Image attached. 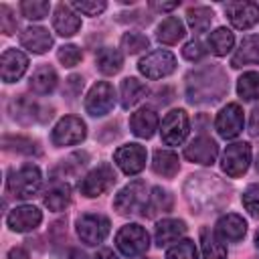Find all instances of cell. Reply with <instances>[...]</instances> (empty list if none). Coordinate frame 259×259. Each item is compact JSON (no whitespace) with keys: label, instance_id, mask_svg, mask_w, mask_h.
Wrapping results in <instances>:
<instances>
[{"label":"cell","instance_id":"cell-3","mask_svg":"<svg viewBox=\"0 0 259 259\" xmlns=\"http://www.w3.org/2000/svg\"><path fill=\"white\" fill-rule=\"evenodd\" d=\"M148 198H150V194H148V188H146V184L142 182V180H134V182H130L127 186H123L117 194H115V198H113V208L119 212V214H123V217H127V214H136V212H144V208H146V204H148Z\"/></svg>","mask_w":259,"mask_h":259},{"label":"cell","instance_id":"cell-29","mask_svg":"<svg viewBox=\"0 0 259 259\" xmlns=\"http://www.w3.org/2000/svg\"><path fill=\"white\" fill-rule=\"evenodd\" d=\"M152 168L156 174L164 176V178H172L178 174V168H180V162H178V156L170 150H156L154 152V160H152Z\"/></svg>","mask_w":259,"mask_h":259},{"label":"cell","instance_id":"cell-44","mask_svg":"<svg viewBox=\"0 0 259 259\" xmlns=\"http://www.w3.org/2000/svg\"><path fill=\"white\" fill-rule=\"evenodd\" d=\"M182 55H184V59H188V61H200V59L206 55V49H204V45H202L200 40H190V42L184 45Z\"/></svg>","mask_w":259,"mask_h":259},{"label":"cell","instance_id":"cell-46","mask_svg":"<svg viewBox=\"0 0 259 259\" xmlns=\"http://www.w3.org/2000/svg\"><path fill=\"white\" fill-rule=\"evenodd\" d=\"M178 6V2H150V8L158 10V12H168V10H174Z\"/></svg>","mask_w":259,"mask_h":259},{"label":"cell","instance_id":"cell-8","mask_svg":"<svg viewBox=\"0 0 259 259\" xmlns=\"http://www.w3.org/2000/svg\"><path fill=\"white\" fill-rule=\"evenodd\" d=\"M249 162H251V146L247 142H237V144L227 146L223 160H221V168L227 176L239 178L247 172Z\"/></svg>","mask_w":259,"mask_h":259},{"label":"cell","instance_id":"cell-5","mask_svg":"<svg viewBox=\"0 0 259 259\" xmlns=\"http://www.w3.org/2000/svg\"><path fill=\"white\" fill-rule=\"evenodd\" d=\"M115 245L125 257H138L148 251L150 247V235L140 225H125L115 235Z\"/></svg>","mask_w":259,"mask_h":259},{"label":"cell","instance_id":"cell-23","mask_svg":"<svg viewBox=\"0 0 259 259\" xmlns=\"http://www.w3.org/2000/svg\"><path fill=\"white\" fill-rule=\"evenodd\" d=\"M184 233H186V223L184 221H180V219H164V221H160L156 225L154 239H156L158 247H164V245H170V243L178 241Z\"/></svg>","mask_w":259,"mask_h":259},{"label":"cell","instance_id":"cell-24","mask_svg":"<svg viewBox=\"0 0 259 259\" xmlns=\"http://www.w3.org/2000/svg\"><path fill=\"white\" fill-rule=\"evenodd\" d=\"M259 63V36L257 34H249L241 40L239 49L235 51L231 65L233 67H245V65H257Z\"/></svg>","mask_w":259,"mask_h":259},{"label":"cell","instance_id":"cell-42","mask_svg":"<svg viewBox=\"0 0 259 259\" xmlns=\"http://www.w3.org/2000/svg\"><path fill=\"white\" fill-rule=\"evenodd\" d=\"M71 6H73L75 10L87 14V16H97V14H101V12L107 8V4H105L103 0H93V2H73Z\"/></svg>","mask_w":259,"mask_h":259},{"label":"cell","instance_id":"cell-43","mask_svg":"<svg viewBox=\"0 0 259 259\" xmlns=\"http://www.w3.org/2000/svg\"><path fill=\"white\" fill-rule=\"evenodd\" d=\"M0 28H2L4 34H12L16 30V18H14L12 10L6 4L0 6Z\"/></svg>","mask_w":259,"mask_h":259},{"label":"cell","instance_id":"cell-32","mask_svg":"<svg viewBox=\"0 0 259 259\" xmlns=\"http://www.w3.org/2000/svg\"><path fill=\"white\" fill-rule=\"evenodd\" d=\"M158 40L164 42V45H176L182 36H184V24L180 18L176 16H168L166 20H162V24L158 26V32H156Z\"/></svg>","mask_w":259,"mask_h":259},{"label":"cell","instance_id":"cell-30","mask_svg":"<svg viewBox=\"0 0 259 259\" xmlns=\"http://www.w3.org/2000/svg\"><path fill=\"white\" fill-rule=\"evenodd\" d=\"M170 208H172V194H170L168 190L156 186V188H152V194H150L148 204H146V208H144L142 214L154 219L156 214H160V212H168Z\"/></svg>","mask_w":259,"mask_h":259},{"label":"cell","instance_id":"cell-47","mask_svg":"<svg viewBox=\"0 0 259 259\" xmlns=\"http://www.w3.org/2000/svg\"><path fill=\"white\" fill-rule=\"evenodd\" d=\"M8 259H30V257H28V253L22 247H12L8 251Z\"/></svg>","mask_w":259,"mask_h":259},{"label":"cell","instance_id":"cell-51","mask_svg":"<svg viewBox=\"0 0 259 259\" xmlns=\"http://www.w3.org/2000/svg\"><path fill=\"white\" fill-rule=\"evenodd\" d=\"M257 259H259V257H257Z\"/></svg>","mask_w":259,"mask_h":259},{"label":"cell","instance_id":"cell-48","mask_svg":"<svg viewBox=\"0 0 259 259\" xmlns=\"http://www.w3.org/2000/svg\"><path fill=\"white\" fill-rule=\"evenodd\" d=\"M91 259H117V255H115L111 249H101V251H97Z\"/></svg>","mask_w":259,"mask_h":259},{"label":"cell","instance_id":"cell-25","mask_svg":"<svg viewBox=\"0 0 259 259\" xmlns=\"http://www.w3.org/2000/svg\"><path fill=\"white\" fill-rule=\"evenodd\" d=\"M42 202L49 210H65L69 204H71V188L69 184L65 182H53L45 196H42Z\"/></svg>","mask_w":259,"mask_h":259},{"label":"cell","instance_id":"cell-21","mask_svg":"<svg viewBox=\"0 0 259 259\" xmlns=\"http://www.w3.org/2000/svg\"><path fill=\"white\" fill-rule=\"evenodd\" d=\"M53 28H55L61 36H73V34L81 28V18L73 12V6H69V4H59V6L55 8Z\"/></svg>","mask_w":259,"mask_h":259},{"label":"cell","instance_id":"cell-28","mask_svg":"<svg viewBox=\"0 0 259 259\" xmlns=\"http://www.w3.org/2000/svg\"><path fill=\"white\" fill-rule=\"evenodd\" d=\"M95 65L97 69L103 73V75H115L121 71L123 67V57L117 49H109V47H103L97 51L95 55Z\"/></svg>","mask_w":259,"mask_h":259},{"label":"cell","instance_id":"cell-45","mask_svg":"<svg viewBox=\"0 0 259 259\" xmlns=\"http://www.w3.org/2000/svg\"><path fill=\"white\" fill-rule=\"evenodd\" d=\"M249 132L251 136H259V107H255L251 111V117H249Z\"/></svg>","mask_w":259,"mask_h":259},{"label":"cell","instance_id":"cell-27","mask_svg":"<svg viewBox=\"0 0 259 259\" xmlns=\"http://www.w3.org/2000/svg\"><path fill=\"white\" fill-rule=\"evenodd\" d=\"M119 95H121V105H123L125 109H130V107H134L138 101H142V99L148 95V87H146V83H142L140 79L127 77V79L121 81Z\"/></svg>","mask_w":259,"mask_h":259},{"label":"cell","instance_id":"cell-2","mask_svg":"<svg viewBox=\"0 0 259 259\" xmlns=\"http://www.w3.org/2000/svg\"><path fill=\"white\" fill-rule=\"evenodd\" d=\"M40 182H42V176H40L38 166L24 164V166H20L8 174L6 188L16 198H30L40 188Z\"/></svg>","mask_w":259,"mask_h":259},{"label":"cell","instance_id":"cell-36","mask_svg":"<svg viewBox=\"0 0 259 259\" xmlns=\"http://www.w3.org/2000/svg\"><path fill=\"white\" fill-rule=\"evenodd\" d=\"M186 20L190 24V28L194 32H204L208 26H210V20H212V10L206 8V6H194L186 12Z\"/></svg>","mask_w":259,"mask_h":259},{"label":"cell","instance_id":"cell-49","mask_svg":"<svg viewBox=\"0 0 259 259\" xmlns=\"http://www.w3.org/2000/svg\"><path fill=\"white\" fill-rule=\"evenodd\" d=\"M255 245L259 247V231H257V235H255Z\"/></svg>","mask_w":259,"mask_h":259},{"label":"cell","instance_id":"cell-20","mask_svg":"<svg viewBox=\"0 0 259 259\" xmlns=\"http://www.w3.org/2000/svg\"><path fill=\"white\" fill-rule=\"evenodd\" d=\"M20 45L24 49H28L30 53H36V55H42L51 49L53 45V36L49 34L47 28L42 26H28L20 32Z\"/></svg>","mask_w":259,"mask_h":259},{"label":"cell","instance_id":"cell-14","mask_svg":"<svg viewBox=\"0 0 259 259\" xmlns=\"http://www.w3.org/2000/svg\"><path fill=\"white\" fill-rule=\"evenodd\" d=\"M40 221H42V212L32 204L16 206L6 217V223L14 233H28V231L36 229L40 225Z\"/></svg>","mask_w":259,"mask_h":259},{"label":"cell","instance_id":"cell-7","mask_svg":"<svg viewBox=\"0 0 259 259\" xmlns=\"http://www.w3.org/2000/svg\"><path fill=\"white\" fill-rule=\"evenodd\" d=\"M138 69L148 79H162L176 69V59L170 51H152L138 63Z\"/></svg>","mask_w":259,"mask_h":259},{"label":"cell","instance_id":"cell-31","mask_svg":"<svg viewBox=\"0 0 259 259\" xmlns=\"http://www.w3.org/2000/svg\"><path fill=\"white\" fill-rule=\"evenodd\" d=\"M200 243H202V259H227V247L223 245V241L214 231L202 229Z\"/></svg>","mask_w":259,"mask_h":259},{"label":"cell","instance_id":"cell-33","mask_svg":"<svg viewBox=\"0 0 259 259\" xmlns=\"http://www.w3.org/2000/svg\"><path fill=\"white\" fill-rule=\"evenodd\" d=\"M2 146L8 152H16V154H24V156H32V154H40L38 142L24 138V136H4L2 138Z\"/></svg>","mask_w":259,"mask_h":259},{"label":"cell","instance_id":"cell-40","mask_svg":"<svg viewBox=\"0 0 259 259\" xmlns=\"http://www.w3.org/2000/svg\"><path fill=\"white\" fill-rule=\"evenodd\" d=\"M81 49L75 47V45H63L59 51H57V59L65 65V67H75L79 61H81Z\"/></svg>","mask_w":259,"mask_h":259},{"label":"cell","instance_id":"cell-26","mask_svg":"<svg viewBox=\"0 0 259 259\" xmlns=\"http://www.w3.org/2000/svg\"><path fill=\"white\" fill-rule=\"evenodd\" d=\"M57 73H55V69L53 67H49V65H42V67H38V69H34V73H32V77H30V89L36 93V95H49L55 87H57Z\"/></svg>","mask_w":259,"mask_h":259},{"label":"cell","instance_id":"cell-35","mask_svg":"<svg viewBox=\"0 0 259 259\" xmlns=\"http://www.w3.org/2000/svg\"><path fill=\"white\" fill-rule=\"evenodd\" d=\"M237 93L245 101L259 99V73H255V71L243 73L237 81Z\"/></svg>","mask_w":259,"mask_h":259},{"label":"cell","instance_id":"cell-4","mask_svg":"<svg viewBox=\"0 0 259 259\" xmlns=\"http://www.w3.org/2000/svg\"><path fill=\"white\" fill-rule=\"evenodd\" d=\"M115 180H117V176H115L113 166H109V164H99L97 168L89 170V172L81 178L79 190H81L83 196L95 198V196L107 192V190L115 184Z\"/></svg>","mask_w":259,"mask_h":259},{"label":"cell","instance_id":"cell-6","mask_svg":"<svg viewBox=\"0 0 259 259\" xmlns=\"http://www.w3.org/2000/svg\"><path fill=\"white\" fill-rule=\"evenodd\" d=\"M109 233V219L97 212H87L77 219V235L85 245H99Z\"/></svg>","mask_w":259,"mask_h":259},{"label":"cell","instance_id":"cell-12","mask_svg":"<svg viewBox=\"0 0 259 259\" xmlns=\"http://www.w3.org/2000/svg\"><path fill=\"white\" fill-rule=\"evenodd\" d=\"M214 127L219 132V136L225 138V140L237 138L243 132V109H241V105L239 103H227L219 111V115L214 119Z\"/></svg>","mask_w":259,"mask_h":259},{"label":"cell","instance_id":"cell-13","mask_svg":"<svg viewBox=\"0 0 259 259\" xmlns=\"http://www.w3.org/2000/svg\"><path fill=\"white\" fill-rule=\"evenodd\" d=\"M113 160H115V164L119 166V170L123 174L134 176V174L142 172L144 166H146V148L140 146V144L119 146L113 154Z\"/></svg>","mask_w":259,"mask_h":259},{"label":"cell","instance_id":"cell-16","mask_svg":"<svg viewBox=\"0 0 259 259\" xmlns=\"http://www.w3.org/2000/svg\"><path fill=\"white\" fill-rule=\"evenodd\" d=\"M217 154L219 144L208 136H198L184 148V158L196 164H212L217 160Z\"/></svg>","mask_w":259,"mask_h":259},{"label":"cell","instance_id":"cell-1","mask_svg":"<svg viewBox=\"0 0 259 259\" xmlns=\"http://www.w3.org/2000/svg\"><path fill=\"white\" fill-rule=\"evenodd\" d=\"M227 75L219 67H202L186 77V95L192 103H214L227 93Z\"/></svg>","mask_w":259,"mask_h":259},{"label":"cell","instance_id":"cell-11","mask_svg":"<svg viewBox=\"0 0 259 259\" xmlns=\"http://www.w3.org/2000/svg\"><path fill=\"white\" fill-rule=\"evenodd\" d=\"M190 130V121L184 109H172L170 113H166L164 121H162V140L168 146H178L186 140Z\"/></svg>","mask_w":259,"mask_h":259},{"label":"cell","instance_id":"cell-10","mask_svg":"<svg viewBox=\"0 0 259 259\" xmlns=\"http://www.w3.org/2000/svg\"><path fill=\"white\" fill-rule=\"evenodd\" d=\"M85 121L81 117H75V115H67V117H61L57 121V125L53 127V134H51V140L55 146H73V144H79L85 140Z\"/></svg>","mask_w":259,"mask_h":259},{"label":"cell","instance_id":"cell-38","mask_svg":"<svg viewBox=\"0 0 259 259\" xmlns=\"http://www.w3.org/2000/svg\"><path fill=\"white\" fill-rule=\"evenodd\" d=\"M121 49L127 55H136V53L148 49V36L142 32H125L121 36Z\"/></svg>","mask_w":259,"mask_h":259},{"label":"cell","instance_id":"cell-34","mask_svg":"<svg viewBox=\"0 0 259 259\" xmlns=\"http://www.w3.org/2000/svg\"><path fill=\"white\" fill-rule=\"evenodd\" d=\"M233 45H235V36H233V32L229 28H223L221 26L214 32L208 34V47H210V51L217 57H225L233 49Z\"/></svg>","mask_w":259,"mask_h":259},{"label":"cell","instance_id":"cell-17","mask_svg":"<svg viewBox=\"0 0 259 259\" xmlns=\"http://www.w3.org/2000/svg\"><path fill=\"white\" fill-rule=\"evenodd\" d=\"M214 233L219 235V239L223 243H239L247 233V223H245V219L241 214L229 212V214H223L217 221Z\"/></svg>","mask_w":259,"mask_h":259},{"label":"cell","instance_id":"cell-39","mask_svg":"<svg viewBox=\"0 0 259 259\" xmlns=\"http://www.w3.org/2000/svg\"><path fill=\"white\" fill-rule=\"evenodd\" d=\"M166 259H196V247H194V243L188 241V239L178 241L174 247L168 249Z\"/></svg>","mask_w":259,"mask_h":259},{"label":"cell","instance_id":"cell-9","mask_svg":"<svg viewBox=\"0 0 259 259\" xmlns=\"http://www.w3.org/2000/svg\"><path fill=\"white\" fill-rule=\"evenodd\" d=\"M113 103H115V91L107 81H97L85 97V109L93 117H101L109 113L113 109Z\"/></svg>","mask_w":259,"mask_h":259},{"label":"cell","instance_id":"cell-15","mask_svg":"<svg viewBox=\"0 0 259 259\" xmlns=\"http://www.w3.org/2000/svg\"><path fill=\"white\" fill-rule=\"evenodd\" d=\"M225 12L231 24L239 30H247L259 20V4L255 2H229L225 6Z\"/></svg>","mask_w":259,"mask_h":259},{"label":"cell","instance_id":"cell-41","mask_svg":"<svg viewBox=\"0 0 259 259\" xmlns=\"http://www.w3.org/2000/svg\"><path fill=\"white\" fill-rule=\"evenodd\" d=\"M243 206L253 217H259V184L247 186V190L243 192Z\"/></svg>","mask_w":259,"mask_h":259},{"label":"cell","instance_id":"cell-18","mask_svg":"<svg viewBox=\"0 0 259 259\" xmlns=\"http://www.w3.org/2000/svg\"><path fill=\"white\" fill-rule=\"evenodd\" d=\"M28 67V59L24 53L16 51V49H8L2 53V59H0V75H2V81L6 83H14L18 81L24 71Z\"/></svg>","mask_w":259,"mask_h":259},{"label":"cell","instance_id":"cell-50","mask_svg":"<svg viewBox=\"0 0 259 259\" xmlns=\"http://www.w3.org/2000/svg\"><path fill=\"white\" fill-rule=\"evenodd\" d=\"M255 166H257V170H259V154H257V162H255Z\"/></svg>","mask_w":259,"mask_h":259},{"label":"cell","instance_id":"cell-22","mask_svg":"<svg viewBox=\"0 0 259 259\" xmlns=\"http://www.w3.org/2000/svg\"><path fill=\"white\" fill-rule=\"evenodd\" d=\"M130 127L138 138H152L158 130V113L150 107H142L130 117Z\"/></svg>","mask_w":259,"mask_h":259},{"label":"cell","instance_id":"cell-19","mask_svg":"<svg viewBox=\"0 0 259 259\" xmlns=\"http://www.w3.org/2000/svg\"><path fill=\"white\" fill-rule=\"evenodd\" d=\"M40 111H42L40 105L34 103L32 99L24 97V95L10 101V115L20 123H32V121H42V119L51 117V115H45Z\"/></svg>","mask_w":259,"mask_h":259},{"label":"cell","instance_id":"cell-37","mask_svg":"<svg viewBox=\"0 0 259 259\" xmlns=\"http://www.w3.org/2000/svg\"><path fill=\"white\" fill-rule=\"evenodd\" d=\"M49 8L51 4L45 2V0H24L20 2V12L24 18H30V20H40L49 14Z\"/></svg>","mask_w":259,"mask_h":259}]
</instances>
